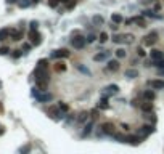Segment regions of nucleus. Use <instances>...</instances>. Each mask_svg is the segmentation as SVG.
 Wrapping results in <instances>:
<instances>
[{"label":"nucleus","mask_w":164,"mask_h":154,"mask_svg":"<svg viewBox=\"0 0 164 154\" xmlns=\"http://www.w3.org/2000/svg\"><path fill=\"white\" fill-rule=\"evenodd\" d=\"M71 43H72L74 48H84V47H85V43H87V38L82 37V35H76V37L71 40Z\"/></svg>","instance_id":"obj_1"},{"label":"nucleus","mask_w":164,"mask_h":154,"mask_svg":"<svg viewBox=\"0 0 164 154\" xmlns=\"http://www.w3.org/2000/svg\"><path fill=\"white\" fill-rule=\"evenodd\" d=\"M145 45H148V47H151V45H154L158 42V34L156 32H150V34L145 35Z\"/></svg>","instance_id":"obj_2"},{"label":"nucleus","mask_w":164,"mask_h":154,"mask_svg":"<svg viewBox=\"0 0 164 154\" xmlns=\"http://www.w3.org/2000/svg\"><path fill=\"white\" fill-rule=\"evenodd\" d=\"M29 38H31V42L34 45H40V42H42V35L39 34L35 29H32V31L29 32Z\"/></svg>","instance_id":"obj_3"},{"label":"nucleus","mask_w":164,"mask_h":154,"mask_svg":"<svg viewBox=\"0 0 164 154\" xmlns=\"http://www.w3.org/2000/svg\"><path fill=\"white\" fill-rule=\"evenodd\" d=\"M101 132L106 135H114V124L113 122H105L101 124Z\"/></svg>","instance_id":"obj_4"},{"label":"nucleus","mask_w":164,"mask_h":154,"mask_svg":"<svg viewBox=\"0 0 164 154\" xmlns=\"http://www.w3.org/2000/svg\"><path fill=\"white\" fill-rule=\"evenodd\" d=\"M151 60L153 61H159V60H163L164 58V53L161 50H151Z\"/></svg>","instance_id":"obj_5"},{"label":"nucleus","mask_w":164,"mask_h":154,"mask_svg":"<svg viewBox=\"0 0 164 154\" xmlns=\"http://www.w3.org/2000/svg\"><path fill=\"white\" fill-rule=\"evenodd\" d=\"M53 56H55V58H68V56H69V51H68L66 48H61V50H56V51H55Z\"/></svg>","instance_id":"obj_6"},{"label":"nucleus","mask_w":164,"mask_h":154,"mask_svg":"<svg viewBox=\"0 0 164 154\" xmlns=\"http://www.w3.org/2000/svg\"><path fill=\"white\" fill-rule=\"evenodd\" d=\"M48 114H50V117L53 119H58L60 117V108H55V106H51V108H48Z\"/></svg>","instance_id":"obj_7"},{"label":"nucleus","mask_w":164,"mask_h":154,"mask_svg":"<svg viewBox=\"0 0 164 154\" xmlns=\"http://www.w3.org/2000/svg\"><path fill=\"white\" fill-rule=\"evenodd\" d=\"M150 85L153 87V88H156V90H161V88H164V80L154 79V80H151V82H150Z\"/></svg>","instance_id":"obj_8"},{"label":"nucleus","mask_w":164,"mask_h":154,"mask_svg":"<svg viewBox=\"0 0 164 154\" xmlns=\"http://www.w3.org/2000/svg\"><path fill=\"white\" fill-rule=\"evenodd\" d=\"M10 37H11L13 40H21L23 32L21 31H15V29H10Z\"/></svg>","instance_id":"obj_9"},{"label":"nucleus","mask_w":164,"mask_h":154,"mask_svg":"<svg viewBox=\"0 0 164 154\" xmlns=\"http://www.w3.org/2000/svg\"><path fill=\"white\" fill-rule=\"evenodd\" d=\"M118 69H119V61H116V60L108 61V71H113V72H116Z\"/></svg>","instance_id":"obj_10"},{"label":"nucleus","mask_w":164,"mask_h":154,"mask_svg":"<svg viewBox=\"0 0 164 154\" xmlns=\"http://www.w3.org/2000/svg\"><path fill=\"white\" fill-rule=\"evenodd\" d=\"M140 108H141V111H143V112H150V111H153V103H151V101H145V103H141V104H140Z\"/></svg>","instance_id":"obj_11"},{"label":"nucleus","mask_w":164,"mask_h":154,"mask_svg":"<svg viewBox=\"0 0 164 154\" xmlns=\"http://www.w3.org/2000/svg\"><path fill=\"white\" fill-rule=\"evenodd\" d=\"M34 95L37 96L39 101H50V99H51V95H50V93H44V95H39V92H34Z\"/></svg>","instance_id":"obj_12"},{"label":"nucleus","mask_w":164,"mask_h":154,"mask_svg":"<svg viewBox=\"0 0 164 154\" xmlns=\"http://www.w3.org/2000/svg\"><path fill=\"white\" fill-rule=\"evenodd\" d=\"M151 132H153V127H151V125H143V127H141V130H140V135H143V136H148Z\"/></svg>","instance_id":"obj_13"},{"label":"nucleus","mask_w":164,"mask_h":154,"mask_svg":"<svg viewBox=\"0 0 164 154\" xmlns=\"http://www.w3.org/2000/svg\"><path fill=\"white\" fill-rule=\"evenodd\" d=\"M55 71H56V72H64V71H66V64H64L63 61H58V63L55 64Z\"/></svg>","instance_id":"obj_14"},{"label":"nucleus","mask_w":164,"mask_h":154,"mask_svg":"<svg viewBox=\"0 0 164 154\" xmlns=\"http://www.w3.org/2000/svg\"><path fill=\"white\" fill-rule=\"evenodd\" d=\"M10 37V29H0V40H6V38H8Z\"/></svg>","instance_id":"obj_15"},{"label":"nucleus","mask_w":164,"mask_h":154,"mask_svg":"<svg viewBox=\"0 0 164 154\" xmlns=\"http://www.w3.org/2000/svg\"><path fill=\"white\" fill-rule=\"evenodd\" d=\"M125 77H130V79H134V77H138V71H135V69H127V71H125Z\"/></svg>","instance_id":"obj_16"},{"label":"nucleus","mask_w":164,"mask_h":154,"mask_svg":"<svg viewBox=\"0 0 164 154\" xmlns=\"http://www.w3.org/2000/svg\"><path fill=\"white\" fill-rule=\"evenodd\" d=\"M143 96H145V99H146V101H153V99H154V92L148 90V92L143 93Z\"/></svg>","instance_id":"obj_17"},{"label":"nucleus","mask_w":164,"mask_h":154,"mask_svg":"<svg viewBox=\"0 0 164 154\" xmlns=\"http://www.w3.org/2000/svg\"><path fill=\"white\" fill-rule=\"evenodd\" d=\"M111 21L114 22V24H119V22H122V16L118 15V13H114V15L111 16Z\"/></svg>","instance_id":"obj_18"},{"label":"nucleus","mask_w":164,"mask_h":154,"mask_svg":"<svg viewBox=\"0 0 164 154\" xmlns=\"http://www.w3.org/2000/svg\"><path fill=\"white\" fill-rule=\"evenodd\" d=\"M47 64H48L47 60H40V61L37 63V69H47V67H48Z\"/></svg>","instance_id":"obj_19"},{"label":"nucleus","mask_w":164,"mask_h":154,"mask_svg":"<svg viewBox=\"0 0 164 154\" xmlns=\"http://www.w3.org/2000/svg\"><path fill=\"white\" fill-rule=\"evenodd\" d=\"M106 56H108V51H105V53H98V55H95V56H93V60H95V61H101V60H105Z\"/></svg>","instance_id":"obj_20"},{"label":"nucleus","mask_w":164,"mask_h":154,"mask_svg":"<svg viewBox=\"0 0 164 154\" xmlns=\"http://www.w3.org/2000/svg\"><path fill=\"white\" fill-rule=\"evenodd\" d=\"M127 141H129V143H132V144H138V143H140V136H129Z\"/></svg>","instance_id":"obj_21"},{"label":"nucleus","mask_w":164,"mask_h":154,"mask_svg":"<svg viewBox=\"0 0 164 154\" xmlns=\"http://www.w3.org/2000/svg\"><path fill=\"white\" fill-rule=\"evenodd\" d=\"M125 40V35H116V37H113V42L114 43H121V42Z\"/></svg>","instance_id":"obj_22"},{"label":"nucleus","mask_w":164,"mask_h":154,"mask_svg":"<svg viewBox=\"0 0 164 154\" xmlns=\"http://www.w3.org/2000/svg\"><path fill=\"white\" fill-rule=\"evenodd\" d=\"M116 56H118V58H125V50H124V48L116 50Z\"/></svg>","instance_id":"obj_23"},{"label":"nucleus","mask_w":164,"mask_h":154,"mask_svg":"<svg viewBox=\"0 0 164 154\" xmlns=\"http://www.w3.org/2000/svg\"><path fill=\"white\" fill-rule=\"evenodd\" d=\"M106 90H108L109 93H118V92H119V87H118V85H109Z\"/></svg>","instance_id":"obj_24"},{"label":"nucleus","mask_w":164,"mask_h":154,"mask_svg":"<svg viewBox=\"0 0 164 154\" xmlns=\"http://www.w3.org/2000/svg\"><path fill=\"white\" fill-rule=\"evenodd\" d=\"M98 38H100V42H101V43H105V42L108 40V34H106V32H101Z\"/></svg>","instance_id":"obj_25"},{"label":"nucleus","mask_w":164,"mask_h":154,"mask_svg":"<svg viewBox=\"0 0 164 154\" xmlns=\"http://www.w3.org/2000/svg\"><path fill=\"white\" fill-rule=\"evenodd\" d=\"M58 108H60V111H69V106L66 104V103H60V106H58Z\"/></svg>","instance_id":"obj_26"},{"label":"nucleus","mask_w":164,"mask_h":154,"mask_svg":"<svg viewBox=\"0 0 164 154\" xmlns=\"http://www.w3.org/2000/svg\"><path fill=\"white\" fill-rule=\"evenodd\" d=\"M87 117H89V114H87L85 111H84V112H80V114H79V120H80V122L87 120Z\"/></svg>","instance_id":"obj_27"},{"label":"nucleus","mask_w":164,"mask_h":154,"mask_svg":"<svg viewBox=\"0 0 164 154\" xmlns=\"http://www.w3.org/2000/svg\"><path fill=\"white\" fill-rule=\"evenodd\" d=\"M134 21L137 22V24L140 26V27H145V21H143V18H135Z\"/></svg>","instance_id":"obj_28"},{"label":"nucleus","mask_w":164,"mask_h":154,"mask_svg":"<svg viewBox=\"0 0 164 154\" xmlns=\"http://www.w3.org/2000/svg\"><path fill=\"white\" fill-rule=\"evenodd\" d=\"M114 136H116V140H119V141H124V143H125V141H127V138H125V136H124V135H119V133H114Z\"/></svg>","instance_id":"obj_29"},{"label":"nucleus","mask_w":164,"mask_h":154,"mask_svg":"<svg viewBox=\"0 0 164 154\" xmlns=\"http://www.w3.org/2000/svg\"><path fill=\"white\" fill-rule=\"evenodd\" d=\"M93 22H95V24H101L103 18H101V16H93Z\"/></svg>","instance_id":"obj_30"},{"label":"nucleus","mask_w":164,"mask_h":154,"mask_svg":"<svg viewBox=\"0 0 164 154\" xmlns=\"http://www.w3.org/2000/svg\"><path fill=\"white\" fill-rule=\"evenodd\" d=\"M29 151H31V144H26V146L21 149V154H27Z\"/></svg>","instance_id":"obj_31"},{"label":"nucleus","mask_w":164,"mask_h":154,"mask_svg":"<svg viewBox=\"0 0 164 154\" xmlns=\"http://www.w3.org/2000/svg\"><path fill=\"white\" fill-rule=\"evenodd\" d=\"M98 106H100V108H103V109H108V103H106V99H101Z\"/></svg>","instance_id":"obj_32"},{"label":"nucleus","mask_w":164,"mask_h":154,"mask_svg":"<svg viewBox=\"0 0 164 154\" xmlns=\"http://www.w3.org/2000/svg\"><path fill=\"white\" fill-rule=\"evenodd\" d=\"M154 66H158V67H164V58H163V60H159V61H154Z\"/></svg>","instance_id":"obj_33"},{"label":"nucleus","mask_w":164,"mask_h":154,"mask_svg":"<svg viewBox=\"0 0 164 154\" xmlns=\"http://www.w3.org/2000/svg\"><path fill=\"white\" fill-rule=\"evenodd\" d=\"M48 5H50L51 8H55V6L58 5V0H48Z\"/></svg>","instance_id":"obj_34"},{"label":"nucleus","mask_w":164,"mask_h":154,"mask_svg":"<svg viewBox=\"0 0 164 154\" xmlns=\"http://www.w3.org/2000/svg\"><path fill=\"white\" fill-rule=\"evenodd\" d=\"M137 55H138L140 58H143V56H145V50H143V48H138V50H137Z\"/></svg>","instance_id":"obj_35"},{"label":"nucleus","mask_w":164,"mask_h":154,"mask_svg":"<svg viewBox=\"0 0 164 154\" xmlns=\"http://www.w3.org/2000/svg\"><path fill=\"white\" fill-rule=\"evenodd\" d=\"M8 47H2V48H0V55H6V53H8Z\"/></svg>","instance_id":"obj_36"},{"label":"nucleus","mask_w":164,"mask_h":154,"mask_svg":"<svg viewBox=\"0 0 164 154\" xmlns=\"http://www.w3.org/2000/svg\"><path fill=\"white\" fill-rule=\"evenodd\" d=\"M95 40V35H89V37H87V42H93Z\"/></svg>","instance_id":"obj_37"},{"label":"nucleus","mask_w":164,"mask_h":154,"mask_svg":"<svg viewBox=\"0 0 164 154\" xmlns=\"http://www.w3.org/2000/svg\"><path fill=\"white\" fill-rule=\"evenodd\" d=\"M31 27H32V29H37V22L32 21V22H31Z\"/></svg>","instance_id":"obj_38"},{"label":"nucleus","mask_w":164,"mask_h":154,"mask_svg":"<svg viewBox=\"0 0 164 154\" xmlns=\"http://www.w3.org/2000/svg\"><path fill=\"white\" fill-rule=\"evenodd\" d=\"M60 2H61V3H68L69 0H60Z\"/></svg>","instance_id":"obj_39"},{"label":"nucleus","mask_w":164,"mask_h":154,"mask_svg":"<svg viewBox=\"0 0 164 154\" xmlns=\"http://www.w3.org/2000/svg\"><path fill=\"white\" fill-rule=\"evenodd\" d=\"M6 2H8V3H13V2H16V0H6Z\"/></svg>","instance_id":"obj_40"},{"label":"nucleus","mask_w":164,"mask_h":154,"mask_svg":"<svg viewBox=\"0 0 164 154\" xmlns=\"http://www.w3.org/2000/svg\"><path fill=\"white\" fill-rule=\"evenodd\" d=\"M32 2H34V3H37V2H39V0H32Z\"/></svg>","instance_id":"obj_41"},{"label":"nucleus","mask_w":164,"mask_h":154,"mask_svg":"<svg viewBox=\"0 0 164 154\" xmlns=\"http://www.w3.org/2000/svg\"><path fill=\"white\" fill-rule=\"evenodd\" d=\"M2 133H3V130H2V128H0V135H2Z\"/></svg>","instance_id":"obj_42"},{"label":"nucleus","mask_w":164,"mask_h":154,"mask_svg":"<svg viewBox=\"0 0 164 154\" xmlns=\"http://www.w3.org/2000/svg\"><path fill=\"white\" fill-rule=\"evenodd\" d=\"M151 2H158V0H151Z\"/></svg>","instance_id":"obj_43"}]
</instances>
